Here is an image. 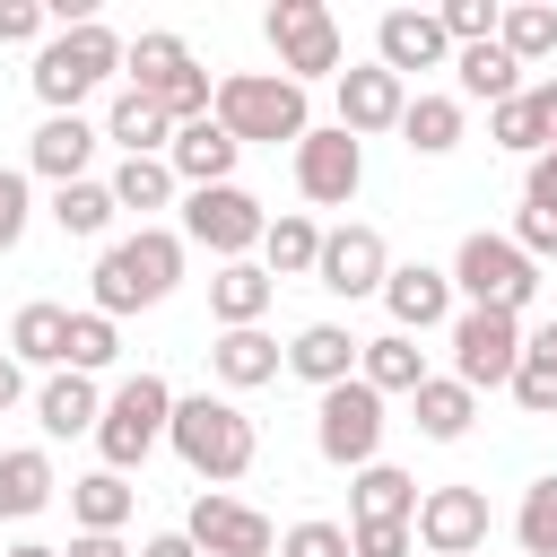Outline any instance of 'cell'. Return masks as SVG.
I'll return each instance as SVG.
<instances>
[{
    "label": "cell",
    "instance_id": "cell-39",
    "mask_svg": "<svg viewBox=\"0 0 557 557\" xmlns=\"http://www.w3.org/2000/svg\"><path fill=\"white\" fill-rule=\"evenodd\" d=\"M513 540H522V557H557V470L522 487V513H513Z\"/></svg>",
    "mask_w": 557,
    "mask_h": 557
},
{
    "label": "cell",
    "instance_id": "cell-48",
    "mask_svg": "<svg viewBox=\"0 0 557 557\" xmlns=\"http://www.w3.org/2000/svg\"><path fill=\"white\" fill-rule=\"evenodd\" d=\"M522 200H540V209H557V157H531V183H522Z\"/></svg>",
    "mask_w": 557,
    "mask_h": 557
},
{
    "label": "cell",
    "instance_id": "cell-31",
    "mask_svg": "<svg viewBox=\"0 0 557 557\" xmlns=\"http://www.w3.org/2000/svg\"><path fill=\"white\" fill-rule=\"evenodd\" d=\"M313 261H322V226L296 218V209H278L270 235H261V270L270 278H313Z\"/></svg>",
    "mask_w": 557,
    "mask_h": 557
},
{
    "label": "cell",
    "instance_id": "cell-41",
    "mask_svg": "<svg viewBox=\"0 0 557 557\" xmlns=\"http://www.w3.org/2000/svg\"><path fill=\"white\" fill-rule=\"evenodd\" d=\"M435 17H444V35H453V52H470V44H496V17H505V9H496V0H444Z\"/></svg>",
    "mask_w": 557,
    "mask_h": 557
},
{
    "label": "cell",
    "instance_id": "cell-34",
    "mask_svg": "<svg viewBox=\"0 0 557 557\" xmlns=\"http://www.w3.org/2000/svg\"><path fill=\"white\" fill-rule=\"evenodd\" d=\"M400 139H409V157H453L461 148V96H409Z\"/></svg>",
    "mask_w": 557,
    "mask_h": 557
},
{
    "label": "cell",
    "instance_id": "cell-24",
    "mask_svg": "<svg viewBox=\"0 0 557 557\" xmlns=\"http://www.w3.org/2000/svg\"><path fill=\"white\" fill-rule=\"evenodd\" d=\"M357 348H366V339H348L339 322H305V331L287 339V366H296L313 392H331V383H348V374H357Z\"/></svg>",
    "mask_w": 557,
    "mask_h": 557
},
{
    "label": "cell",
    "instance_id": "cell-29",
    "mask_svg": "<svg viewBox=\"0 0 557 557\" xmlns=\"http://www.w3.org/2000/svg\"><path fill=\"white\" fill-rule=\"evenodd\" d=\"M52 461L35 453V444H17V453H0V522H26V513H44L52 505Z\"/></svg>",
    "mask_w": 557,
    "mask_h": 557
},
{
    "label": "cell",
    "instance_id": "cell-2",
    "mask_svg": "<svg viewBox=\"0 0 557 557\" xmlns=\"http://www.w3.org/2000/svg\"><path fill=\"white\" fill-rule=\"evenodd\" d=\"M174 453H183V470L191 479H244L252 470V453H261V435H252V418L235 409V400H218V392H191V400H174V435H165Z\"/></svg>",
    "mask_w": 557,
    "mask_h": 557
},
{
    "label": "cell",
    "instance_id": "cell-47",
    "mask_svg": "<svg viewBox=\"0 0 557 557\" xmlns=\"http://www.w3.org/2000/svg\"><path fill=\"white\" fill-rule=\"evenodd\" d=\"M44 17H52L44 0H0V44H35V35H44Z\"/></svg>",
    "mask_w": 557,
    "mask_h": 557
},
{
    "label": "cell",
    "instance_id": "cell-4",
    "mask_svg": "<svg viewBox=\"0 0 557 557\" xmlns=\"http://www.w3.org/2000/svg\"><path fill=\"white\" fill-rule=\"evenodd\" d=\"M122 70H131V87H139L148 104H165V122H174V131H183V122H200V113L218 104V78H209V70L191 61V44H183V35H165V26H157V35H139V44L122 52Z\"/></svg>",
    "mask_w": 557,
    "mask_h": 557
},
{
    "label": "cell",
    "instance_id": "cell-23",
    "mask_svg": "<svg viewBox=\"0 0 557 557\" xmlns=\"http://www.w3.org/2000/svg\"><path fill=\"white\" fill-rule=\"evenodd\" d=\"M270 296H278V278H270L261 261H218V278H209V313H218L226 331H252V322L270 313Z\"/></svg>",
    "mask_w": 557,
    "mask_h": 557
},
{
    "label": "cell",
    "instance_id": "cell-53",
    "mask_svg": "<svg viewBox=\"0 0 557 557\" xmlns=\"http://www.w3.org/2000/svg\"><path fill=\"white\" fill-rule=\"evenodd\" d=\"M9 557H61V548H44V540H17V548H9Z\"/></svg>",
    "mask_w": 557,
    "mask_h": 557
},
{
    "label": "cell",
    "instance_id": "cell-11",
    "mask_svg": "<svg viewBox=\"0 0 557 557\" xmlns=\"http://www.w3.org/2000/svg\"><path fill=\"white\" fill-rule=\"evenodd\" d=\"M183 235L209 244L218 261H244V252L270 235V218H261V200H252L244 183H218V191H191V200H183Z\"/></svg>",
    "mask_w": 557,
    "mask_h": 557
},
{
    "label": "cell",
    "instance_id": "cell-50",
    "mask_svg": "<svg viewBox=\"0 0 557 557\" xmlns=\"http://www.w3.org/2000/svg\"><path fill=\"white\" fill-rule=\"evenodd\" d=\"M139 557H200V548H191V531H157Z\"/></svg>",
    "mask_w": 557,
    "mask_h": 557
},
{
    "label": "cell",
    "instance_id": "cell-14",
    "mask_svg": "<svg viewBox=\"0 0 557 557\" xmlns=\"http://www.w3.org/2000/svg\"><path fill=\"white\" fill-rule=\"evenodd\" d=\"M409 531H418L435 557H479V548H487V496H479V487H426Z\"/></svg>",
    "mask_w": 557,
    "mask_h": 557
},
{
    "label": "cell",
    "instance_id": "cell-38",
    "mask_svg": "<svg viewBox=\"0 0 557 557\" xmlns=\"http://www.w3.org/2000/svg\"><path fill=\"white\" fill-rule=\"evenodd\" d=\"M52 226L61 235H104L113 226V183H61L52 191Z\"/></svg>",
    "mask_w": 557,
    "mask_h": 557
},
{
    "label": "cell",
    "instance_id": "cell-12",
    "mask_svg": "<svg viewBox=\"0 0 557 557\" xmlns=\"http://www.w3.org/2000/svg\"><path fill=\"white\" fill-rule=\"evenodd\" d=\"M357 183H366V148H357L339 122L296 139V191H305L313 209H348V200H357Z\"/></svg>",
    "mask_w": 557,
    "mask_h": 557
},
{
    "label": "cell",
    "instance_id": "cell-32",
    "mask_svg": "<svg viewBox=\"0 0 557 557\" xmlns=\"http://www.w3.org/2000/svg\"><path fill=\"white\" fill-rule=\"evenodd\" d=\"M357 374H366L374 392H418V383H426V348H418L409 331H383V339L357 348Z\"/></svg>",
    "mask_w": 557,
    "mask_h": 557
},
{
    "label": "cell",
    "instance_id": "cell-42",
    "mask_svg": "<svg viewBox=\"0 0 557 557\" xmlns=\"http://www.w3.org/2000/svg\"><path fill=\"white\" fill-rule=\"evenodd\" d=\"M505 392H513V400H522L531 418H548V409H557V366H548V357H522Z\"/></svg>",
    "mask_w": 557,
    "mask_h": 557
},
{
    "label": "cell",
    "instance_id": "cell-13",
    "mask_svg": "<svg viewBox=\"0 0 557 557\" xmlns=\"http://www.w3.org/2000/svg\"><path fill=\"white\" fill-rule=\"evenodd\" d=\"M183 531H191L200 557H270V513H252V505H235V496H218V487L191 496Z\"/></svg>",
    "mask_w": 557,
    "mask_h": 557
},
{
    "label": "cell",
    "instance_id": "cell-54",
    "mask_svg": "<svg viewBox=\"0 0 557 557\" xmlns=\"http://www.w3.org/2000/svg\"><path fill=\"white\" fill-rule=\"evenodd\" d=\"M548 157H557V148H548Z\"/></svg>",
    "mask_w": 557,
    "mask_h": 557
},
{
    "label": "cell",
    "instance_id": "cell-36",
    "mask_svg": "<svg viewBox=\"0 0 557 557\" xmlns=\"http://www.w3.org/2000/svg\"><path fill=\"white\" fill-rule=\"evenodd\" d=\"M496 44H505L513 61H548V52H557V9H540V0H513V9L496 17Z\"/></svg>",
    "mask_w": 557,
    "mask_h": 557
},
{
    "label": "cell",
    "instance_id": "cell-25",
    "mask_svg": "<svg viewBox=\"0 0 557 557\" xmlns=\"http://www.w3.org/2000/svg\"><path fill=\"white\" fill-rule=\"evenodd\" d=\"M278 357H287V348H278V339L252 322V331H218V348H209V374H218L226 392H252V383H270V374H278Z\"/></svg>",
    "mask_w": 557,
    "mask_h": 557
},
{
    "label": "cell",
    "instance_id": "cell-33",
    "mask_svg": "<svg viewBox=\"0 0 557 557\" xmlns=\"http://www.w3.org/2000/svg\"><path fill=\"white\" fill-rule=\"evenodd\" d=\"M131 505H139V487H131L122 470H87V479H70V513H78V531H122Z\"/></svg>",
    "mask_w": 557,
    "mask_h": 557
},
{
    "label": "cell",
    "instance_id": "cell-37",
    "mask_svg": "<svg viewBox=\"0 0 557 557\" xmlns=\"http://www.w3.org/2000/svg\"><path fill=\"white\" fill-rule=\"evenodd\" d=\"M174 200V165L165 157H122L113 165V209H165Z\"/></svg>",
    "mask_w": 557,
    "mask_h": 557
},
{
    "label": "cell",
    "instance_id": "cell-21",
    "mask_svg": "<svg viewBox=\"0 0 557 557\" xmlns=\"http://www.w3.org/2000/svg\"><path fill=\"white\" fill-rule=\"evenodd\" d=\"M87 157H96V122H78V113H44V131L26 139V165L52 183H87Z\"/></svg>",
    "mask_w": 557,
    "mask_h": 557
},
{
    "label": "cell",
    "instance_id": "cell-8",
    "mask_svg": "<svg viewBox=\"0 0 557 557\" xmlns=\"http://www.w3.org/2000/svg\"><path fill=\"white\" fill-rule=\"evenodd\" d=\"M313 444H322V461H331V470H366V461L383 453V392H374L366 374L331 383V392H322V409H313Z\"/></svg>",
    "mask_w": 557,
    "mask_h": 557
},
{
    "label": "cell",
    "instance_id": "cell-45",
    "mask_svg": "<svg viewBox=\"0 0 557 557\" xmlns=\"http://www.w3.org/2000/svg\"><path fill=\"white\" fill-rule=\"evenodd\" d=\"M357 557H409V522H348Z\"/></svg>",
    "mask_w": 557,
    "mask_h": 557
},
{
    "label": "cell",
    "instance_id": "cell-52",
    "mask_svg": "<svg viewBox=\"0 0 557 557\" xmlns=\"http://www.w3.org/2000/svg\"><path fill=\"white\" fill-rule=\"evenodd\" d=\"M522 357H548V366H557V322H548V331H531V339H522Z\"/></svg>",
    "mask_w": 557,
    "mask_h": 557
},
{
    "label": "cell",
    "instance_id": "cell-30",
    "mask_svg": "<svg viewBox=\"0 0 557 557\" xmlns=\"http://www.w3.org/2000/svg\"><path fill=\"white\" fill-rule=\"evenodd\" d=\"M453 70H461V96H479L487 113L522 96V61H513L505 44H470V52H453Z\"/></svg>",
    "mask_w": 557,
    "mask_h": 557
},
{
    "label": "cell",
    "instance_id": "cell-35",
    "mask_svg": "<svg viewBox=\"0 0 557 557\" xmlns=\"http://www.w3.org/2000/svg\"><path fill=\"white\" fill-rule=\"evenodd\" d=\"M357 522H418V479L392 461H366L357 470Z\"/></svg>",
    "mask_w": 557,
    "mask_h": 557
},
{
    "label": "cell",
    "instance_id": "cell-17",
    "mask_svg": "<svg viewBox=\"0 0 557 557\" xmlns=\"http://www.w3.org/2000/svg\"><path fill=\"white\" fill-rule=\"evenodd\" d=\"M400 113H409V87H400L383 61L339 70V131H348V139H366V131H400Z\"/></svg>",
    "mask_w": 557,
    "mask_h": 557
},
{
    "label": "cell",
    "instance_id": "cell-19",
    "mask_svg": "<svg viewBox=\"0 0 557 557\" xmlns=\"http://www.w3.org/2000/svg\"><path fill=\"white\" fill-rule=\"evenodd\" d=\"M487 139L513 148V157H548V148H557V78L522 87L513 104H496V113H487Z\"/></svg>",
    "mask_w": 557,
    "mask_h": 557
},
{
    "label": "cell",
    "instance_id": "cell-44",
    "mask_svg": "<svg viewBox=\"0 0 557 557\" xmlns=\"http://www.w3.org/2000/svg\"><path fill=\"white\" fill-rule=\"evenodd\" d=\"M26 209H35L26 174H17V165H0V252H17V235H26Z\"/></svg>",
    "mask_w": 557,
    "mask_h": 557
},
{
    "label": "cell",
    "instance_id": "cell-43",
    "mask_svg": "<svg viewBox=\"0 0 557 557\" xmlns=\"http://www.w3.org/2000/svg\"><path fill=\"white\" fill-rule=\"evenodd\" d=\"M278 557H357V548H348L339 522H296V531L278 540Z\"/></svg>",
    "mask_w": 557,
    "mask_h": 557
},
{
    "label": "cell",
    "instance_id": "cell-10",
    "mask_svg": "<svg viewBox=\"0 0 557 557\" xmlns=\"http://www.w3.org/2000/svg\"><path fill=\"white\" fill-rule=\"evenodd\" d=\"M513 366H522V313L461 305L453 313V374L470 392H496V383H513Z\"/></svg>",
    "mask_w": 557,
    "mask_h": 557
},
{
    "label": "cell",
    "instance_id": "cell-20",
    "mask_svg": "<svg viewBox=\"0 0 557 557\" xmlns=\"http://www.w3.org/2000/svg\"><path fill=\"white\" fill-rule=\"evenodd\" d=\"M383 305H392V331H435L453 313V270H426V261H400L383 278Z\"/></svg>",
    "mask_w": 557,
    "mask_h": 557
},
{
    "label": "cell",
    "instance_id": "cell-9",
    "mask_svg": "<svg viewBox=\"0 0 557 557\" xmlns=\"http://www.w3.org/2000/svg\"><path fill=\"white\" fill-rule=\"evenodd\" d=\"M261 35H270V52H278V70H287L296 87H305V78H339V17H331L322 0H270Z\"/></svg>",
    "mask_w": 557,
    "mask_h": 557
},
{
    "label": "cell",
    "instance_id": "cell-46",
    "mask_svg": "<svg viewBox=\"0 0 557 557\" xmlns=\"http://www.w3.org/2000/svg\"><path fill=\"white\" fill-rule=\"evenodd\" d=\"M513 244H522L531 261H548V252H557V209H540V200H522V218H513Z\"/></svg>",
    "mask_w": 557,
    "mask_h": 557
},
{
    "label": "cell",
    "instance_id": "cell-28",
    "mask_svg": "<svg viewBox=\"0 0 557 557\" xmlns=\"http://www.w3.org/2000/svg\"><path fill=\"white\" fill-rule=\"evenodd\" d=\"M104 139H122V157H165L174 148V122H165V104H148L139 87H122L113 113H104Z\"/></svg>",
    "mask_w": 557,
    "mask_h": 557
},
{
    "label": "cell",
    "instance_id": "cell-3",
    "mask_svg": "<svg viewBox=\"0 0 557 557\" xmlns=\"http://www.w3.org/2000/svg\"><path fill=\"white\" fill-rule=\"evenodd\" d=\"M122 52H131V44H122L113 26H96V17H87V26H61V35L35 52V70H26V78H35V96H44L52 113H78V104L122 70Z\"/></svg>",
    "mask_w": 557,
    "mask_h": 557
},
{
    "label": "cell",
    "instance_id": "cell-15",
    "mask_svg": "<svg viewBox=\"0 0 557 557\" xmlns=\"http://www.w3.org/2000/svg\"><path fill=\"white\" fill-rule=\"evenodd\" d=\"M374 61H383L392 78H409V70H444V61H453V35H444L435 9H383V17H374Z\"/></svg>",
    "mask_w": 557,
    "mask_h": 557
},
{
    "label": "cell",
    "instance_id": "cell-27",
    "mask_svg": "<svg viewBox=\"0 0 557 557\" xmlns=\"http://www.w3.org/2000/svg\"><path fill=\"white\" fill-rule=\"evenodd\" d=\"M96 418H104V400H96V383L70 374V366L35 392V426H44V435H96Z\"/></svg>",
    "mask_w": 557,
    "mask_h": 557
},
{
    "label": "cell",
    "instance_id": "cell-18",
    "mask_svg": "<svg viewBox=\"0 0 557 557\" xmlns=\"http://www.w3.org/2000/svg\"><path fill=\"white\" fill-rule=\"evenodd\" d=\"M235 157H244V139H235L218 113L183 122V131H174V148H165L174 183H191V191H218V183H235Z\"/></svg>",
    "mask_w": 557,
    "mask_h": 557
},
{
    "label": "cell",
    "instance_id": "cell-7",
    "mask_svg": "<svg viewBox=\"0 0 557 557\" xmlns=\"http://www.w3.org/2000/svg\"><path fill=\"white\" fill-rule=\"evenodd\" d=\"M453 287L470 296V305H487V313H522L531 296H540V261L513 244V235H461V252H453Z\"/></svg>",
    "mask_w": 557,
    "mask_h": 557
},
{
    "label": "cell",
    "instance_id": "cell-16",
    "mask_svg": "<svg viewBox=\"0 0 557 557\" xmlns=\"http://www.w3.org/2000/svg\"><path fill=\"white\" fill-rule=\"evenodd\" d=\"M313 278H322L331 296H383V278H392V252H383V235H374V226H331V235H322V261H313Z\"/></svg>",
    "mask_w": 557,
    "mask_h": 557
},
{
    "label": "cell",
    "instance_id": "cell-1",
    "mask_svg": "<svg viewBox=\"0 0 557 557\" xmlns=\"http://www.w3.org/2000/svg\"><path fill=\"white\" fill-rule=\"evenodd\" d=\"M174 278H183V235L139 226V235H122V244L96 252V278H87V287H96V313L122 322V313H139V305H165Z\"/></svg>",
    "mask_w": 557,
    "mask_h": 557
},
{
    "label": "cell",
    "instance_id": "cell-49",
    "mask_svg": "<svg viewBox=\"0 0 557 557\" xmlns=\"http://www.w3.org/2000/svg\"><path fill=\"white\" fill-rule=\"evenodd\" d=\"M61 557H131V548H122V531H78Z\"/></svg>",
    "mask_w": 557,
    "mask_h": 557
},
{
    "label": "cell",
    "instance_id": "cell-51",
    "mask_svg": "<svg viewBox=\"0 0 557 557\" xmlns=\"http://www.w3.org/2000/svg\"><path fill=\"white\" fill-rule=\"evenodd\" d=\"M17 392H26V366L0 348V409H17Z\"/></svg>",
    "mask_w": 557,
    "mask_h": 557
},
{
    "label": "cell",
    "instance_id": "cell-40",
    "mask_svg": "<svg viewBox=\"0 0 557 557\" xmlns=\"http://www.w3.org/2000/svg\"><path fill=\"white\" fill-rule=\"evenodd\" d=\"M122 357V331L87 305V313H70V374H96V366H113Z\"/></svg>",
    "mask_w": 557,
    "mask_h": 557
},
{
    "label": "cell",
    "instance_id": "cell-26",
    "mask_svg": "<svg viewBox=\"0 0 557 557\" xmlns=\"http://www.w3.org/2000/svg\"><path fill=\"white\" fill-rule=\"evenodd\" d=\"M9 357L17 366H70V305H17V322H9Z\"/></svg>",
    "mask_w": 557,
    "mask_h": 557
},
{
    "label": "cell",
    "instance_id": "cell-6",
    "mask_svg": "<svg viewBox=\"0 0 557 557\" xmlns=\"http://www.w3.org/2000/svg\"><path fill=\"white\" fill-rule=\"evenodd\" d=\"M165 435H174V392H165V374H122L113 400H104V418H96L104 470H139Z\"/></svg>",
    "mask_w": 557,
    "mask_h": 557
},
{
    "label": "cell",
    "instance_id": "cell-22",
    "mask_svg": "<svg viewBox=\"0 0 557 557\" xmlns=\"http://www.w3.org/2000/svg\"><path fill=\"white\" fill-rule=\"evenodd\" d=\"M409 418H418V435H426V444H461V435H470V418H479V392H470L461 374H426V383L409 392Z\"/></svg>",
    "mask_w": 557,
    "mask_h": 557
},
{
    "label": "cell",
    "instance_id": "cell-5",
    "mask_svg": "<svg viewBox=\"0 0 557 557\" xmlns=\"http://www.w3.org/2000/svg\"><path fill=\"white\" fill-rule=\"evenodd\" d=\"M209 113H218L235 139H270V148H278V139L296 148V139L313 131V122H305V87H296L287 70H235V78H218V104H209Z\"/></svg>",
    "mask_w": 557,
    "mask_h": 557
}]
</instances>
